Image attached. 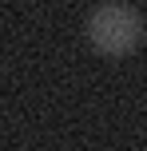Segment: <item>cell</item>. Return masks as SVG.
<instances>
[{"instance_id":"obj_1","label":"cell","mask_w":147,"mask_h":151,"mask_svg":"<svg viewBox=\"0 0 147 151\" xmlns=\"http://www.w3.org/2000/svg\"><path fill=\"white\" fill-rule=\"evenodd\" d=\"M87 36L100 52L123 56L143 40V16L123 0H103L92 16H87Z\"/></svg>"}]
</instances>
